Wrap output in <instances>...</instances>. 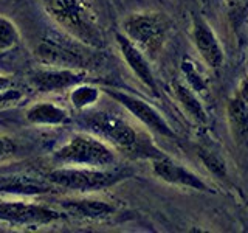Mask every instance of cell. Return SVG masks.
Segmentation results:
<instances>
[{
	"instance_id": "obj_1",
	"label": "cell",
	"mask_w": 248,
	"mask_h": 233,
	"mask_svg": "<svg viewBox=\"0 0 248 233\" xmlns=\"http://www.w3.org/2000/svg\"><path fill=\"white\" fill-rule=\"evenodd\" d=\"M45 11L67 34L92 49L104 45L103 30L89 0H42Z\"/></svg>"
},
{
	"instance_id": "obj_2",
	"label": "cell",
	"mask_w": 248,
	"mask_h": 233,
	"mask_svg": "<svg viewBox=\"0 0 248 233\" xmlns=\"http://www.w3.org/2000/svg\"><path fill=\"white\" fill-rule=\"evenodd\" d=\"M84 124L96 137L124 154L149 159H158L165 155L149 140H144L140 135L132 124L116 115L107 112H90L84 116Z\"/></svg>"
},
{
	"instance_id": "obj_3",
	"label": "cell",
	"mask_w": 248,
	"mask_h": 233,
	"mask_svg": "<svg viewBox=\"0 0 248 233\" xmlns=\"http://www.w3.org/2000/svg\"><path fill=\"white\" fill-rule=\"evenodd\" d=\"M54 160L68 166L108 168L115 165L116 155L112 146L95 134L76 132L54 151Z\"/></svg>"
},
{
	"instance_id": "obj_4",
	"label": "cell",
	"mask_w": 248,
	"mask_h": 233,
	"mask_svg": "<svg viewBox=\"0 0 248 233\" xmlns=\"http://www.w3.org/2000/svg\"><path fill=\"white\" fill-rule=\"evenodd\" d=\"M123 34L127 36L146 56L155 58L165 47L172 23L166 14L146 11L134 13L121 22Z\"/></svg>"
},
{
	"instance_id": "obj_5",
	"label": "cell",
	"mask_w": 248,
	"mask_h": 233,
	"mask_svg": "<svg viewBox=\"0 0 248 233\" xmlns=\"http://www.w3.org/2000/svg\"><path fill=\"white\" fill-rule=\"evenodd\" d=\"M92 50L70 34H50L37 44L36 56L45 67L84 70L92 62Z\"/></svg>"
},
{
	"instance_id": "obj_6",
	"label": "cell",
	"mask_w": 248,
	"mask_h": 233,
	"mask_svg": "<svg viewBox=\"0 0 248 233\" xmlns=\"http://www.w3.org/2000/svg\"><path fill=\"white\" fill-rule=\"evenodd\" d=\"M126 176L127 174L123 171H113L107 168L62 165L48 174V182L61 186V188L87 194L108 188V186L126 179Z\"/></svg>"
},
{
	"instance_id": "obj_7",
	"label": "cell",
	"mask_w": 248,
	"mask_h": 233,
	"mask_svg": "<svg viewBox=\"0 0 248 233\" xmlns=\"http://www.w3.org/2000/svg\"><path fill=\"white\" fill-rule=\"evenodd\" d=\"M62 215L48 205L28 200L0 199V222L14 227L39 229L59 221Z\"/></svg>"
},
{
	"instance_id": "obj_8",
	"label": "cell",
	"mask_w": 248,
	"mask_h": 233,
	"mask_svg": "<svg viewBox=\"0 0 248 233\" xmlns=\"http://www.w3.org/2000/svg\"><path fill=\"white\" fill-rule=\"evenodd\" d=\"M106 93L112 100H115L120 106H123L129 114H132L138 121H141L147 129L154 131L155 134L175 138V132L169 126V123L165 120L157 109L146 103L141 98L123 90H115V89H106Z\"/></svg>"
},
{
	"instance_id": "obj_9",
	"label": "cell",
	"mask_w": 248,
	"mask_h": 233,
	"mask_svg": "<svg viewBox=\"0 0 248 233\" xmlns=\"http://www.w3.org/2000/svg\"><path fill=\"white\" fill-rule=\"evenodd\" d=\"M85 76L87 72L79 68L46 67L31 73L30 84L41 93H56L73 89L75 85L84 83Z\"/></svg>"
},
{
	"instance_id": "obj_10",
	"label": "cell",
	"mask_w": 248,
	"mask_h": 233,
	"mask_svg": "<svg viewBox=\"0 0 248 233\" xmlns=\"http://www.w3.org/2000/svg\"><path fill=\"white\" fill-rule=\"evenodd\" d=\"M115 39H116V44H118L120 51L123 54L124 61H126V64L129 66V68L135 73V76L141 81L143 85H146L155 97H158V85H157V81H155L154 73L149 67L146 54L123 33H116Z\"/></svg>"
},
{
	"instance_id": "obj_11",
	"label": "cell",
	"mask_w": 248,
	"mask_h": 233,
	"mask_svg": "<svg viewBox=\"0 0 248 233\" xmlns=\"http://www.w3.org/2000/svg\"><path fill=\"white\" fill-rule=\"evenodd\" d=\"M152 171L161 181H165L170 185L186 186V188H192L199 191H211V188L199 176L191 173L185 166L178 165L174 160H170L166 155L158 159H152Z\"/></svg>"
},
{
	"instance_id": "obj_12",
	"label": "cell",
	"mask_w": 248,
	"mask_h": 233,
	"mask_svg": "<svg viewBox=\"0 0 248 233\" xmlns=\"http://www.w3.org/2000/svg\"><path fill=\"white\" fill-rule=\"evenodd\" d=\"M192 39L202 59L209 67L219 68L223 62V51L214 31L208 25V22L202 19L200 16H194L192 17Z\"/></svg>"
},
{
	"instance_id": "obj_13",
	"label": "cell",
	"mask_w": 248,
	"mask_h": 233,
	"mask_svg": "<svg viewBox=\"0 0 248 233\" xmlns=\"http://www.w3.org/2000/svg\"><path fill=\"white\" fill-rule=\"evenodd\" d=\"M59 207L65 213L84 219H104L116 212V207L112 202L92 196L62 199L59 200Z\"/></svg>"
},
{
	"instance_id": "obj_14",
	"label": "cell",
	"mask_w": 248,
	"mask_h": 233,
	"mask_svg": "<svg viewBox=\"0 0 248 233\" xmlns=\"http://www.w3.org/2000/svg\"><path fill=\"white\" fill-rule=\"evenodd\" d=\"M25 118L36 126H62L70 121V115L64 107L51 101H37L25 111Z\"/></svg>"
},
{
	"instance_id": "obj_15",
	"label": "cell",
	"mask_w": 248,
	"mask_h": 233,
	"mask_svg": "<svg viewBox=\"0 0 248 233\" xmlns=\"http://www.w3.org/2000/svg\"><path fill=\"white\" fill-rule=\"evenodd\" d=\"M228 120L232 131V137L237 142L248 140V103L240 97H236L228 104Z\"/></svg>"
},
{
	"instance_id": "obj_16",
	"label": "cell",
	"mask_w": 248,
	"mask_h": 233,
	"mask_svg": "<svg viewBox=\"0 0 248 233\" xmlns=\"http://www.w3.org/2000/svg\"><path fill=\"white\" fill-rule=\"evenodd\" d=\"M99 97L101 90L85 83H81L75 85L73 89H70V103L76 111H84V109H89L93 104H96Z\"/></svg>"
},
{
	"instance_id": "obj_17",
	"label": "cell",
	"mask_w": 248,
	"mask_h": 233,
	"mask_svg": "<svg viewBox=\"0 0 248 233\" xmlns=\"http://www.w3.org/2000/svg\"><path fill=\"white\" fill-rule=\"evenodd\" d=\"M172 89H174L177 100L180 101V104L185 107V111L188 112L192 118H196L197 121H205L206 120L205 111L202 109V104L199 103V100L196 98V95L191 92V89H188L186 85L178 84V83H175L172 85Z\"/></svg>"
},
{
	"instance_id": "obj_18",
	"label": "cell",
	"mask_w": 248,
	"mask_h": 233,
	"mask_svg": "<svg viewBox=\"0 0 248 233\" xmlns=\"http://www.w3.org/2000/svg\"><path fill=\"white\" fill-rule=\"evenodd\" d=\"M20 42V33L17 27L8 19L0 16V54L13 50Z\"/></svg>"
},
{
	"instance_id": "obj_19",
	"label": "cell",
	"mask_w": 248,
	"mask_h": 233,
	"mask_svg": "<svg viewBox=\"0 0 248 233\" xmlns=\"http://www.w3.org/2000/svg\"><path fill=\"white\" fill-rule=\"evenodd\" d=\"M227 10L232 27L237 28L248 19V0H227Z\"/></svg>"
},
{
	"instance_id": "obj_20",
	"label": "cell",
	"mask_w": 248,
	"mask_h": 233,
	"mask_svg": "<svg viewBox=\"0 0 248 233\" xmlns=\"http://www.w3.org/2000/svg\"><path fill=\"white\" fill-rule=\"evenodd\" d=\"M200 157L203 160L205 165L213 171L214 174H225V162L220 157L219 152H216L213 150H208V148H202L200 150Z\"/></svg>"
},
{
	"instance_id": "obj_21",
	"label": "cell",
	"mask_w": 248,
	"mask_h": 233,
	"mask_svg": "<svg viewBox=\"0 0 248 233\" xmlns=\"http://www.w3.org/2000/svg\"><path fill=\"white\" fill-rule=\"evenodd\" d=\"M16 151H17V146H16L14 140L0 134V163L11 160L16 155Z\"/></svg>"
},
{
	"instance_id": "obj_22",
	"label": "cell",
	"mask_w": 248,
	"mask_h": 233,
	"mask_svg": "<svg viewBox=\"0 0 248 233\" xmlns=\"http://www.w3.org/2000/svg\"><path fill=\"white\" fill-rule=\"evenodd\" d=\"M22 98H23L22 90H17V89H14V87L0 90V109L13 106V104L17 103V101H20Z\"/></svg>"
},
{
	"instance_id": "obj_23",
	"label": "cell",
	"mask_w": 248,
	"mask_h": 233,
	"mask_svg": "<svg viewBox=\"0 0 248 233\" xmlns=\"http://www.w3.org/2000/svg\"><path fill=\"white\" fill-rule=\"evenodd\" d=\"M13 78L8 76V75H0V90H5V89H10L13 87Z\"/></svg>"
},
{
	"instance_id": "obj_24",
	"label": "cell",
	"mask_w": 248,
	"mask_h": 233,
	"mask_svg": "<svg viewBox=\"0 0 248 233\" xmlns=\"http://www.w3.org/2000/svg\"><path fill=\"white\" fill-rule=\"evenodd\" d=\"M240 98H244L247 103H248V80L242 84V87H240V93H239Z\"/></svg>"
}]
</instances>
